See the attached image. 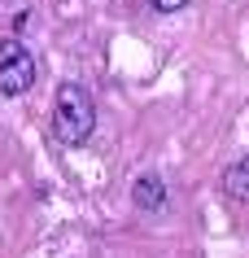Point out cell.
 I'll use <instances>...</instances> for the list:
<instances>
[{"mask_svg":"<svg viewBox=\"0 0 249 258\" xmlns=\"http://www.w3.org/2000/svg\"><path fill=\"white\" fill-rule=\"evenodd\" d=\"M97 132V101L83 83H61L53 101V140L61 145H88Z\"/></svg>","mask_w":249,"mask_h":258,"instance_id":"1","label":"cell"},{"mask_svg":"<svg viewBox=\"0 0 249 258\" xmlns=\"http://www.w3.org/2000/svg\"><path fill=\"white\" fill-rule=\"evenodd\" d=\"M0 96H22L35 88V57L22 48L18 40H5L0 48Z\"/></svg>","mask_w":249,"mask_h":258,"instance_id":"2","label":"cell"},{"mask_svg":"<svg viewBox=\"0 0 249 258\" xmlns=\"http://www.w3.org/2000/svg\"><path fill=\"white\" fill-rule=\"evenodd\" d=\"M131 206H136L140 215H157V210H166V179L157 175V171L136 175V184H131Z\"/></svg>","mask_w":249,"mask_h":258,"instance_id":"3","label":"cell"},{"mask_svg":"<svg viewBox=\"0 0 249 258\" xmlns=\"http://www.w3.org/2000/svg\"><path fill=\"white\" fill-rule=\"evenodd\" d=\"M223 192L236 197V202H249V153L236 158V162L223 171Z\"/></svg>","mask_w":249,"mask_h":258,"instance_id":"4","label":"cell"},{"mask_svg":"<svg viewBox=\"0 0 249 258\" xmlns=\"http://www.w3.org/2000/svg\"><path fill=\"white\" fill-rule=\"evenodd\" d=\"M153 14H180V9H188V0H149Z\"/></svg>","mask_w":249,"mask_h":258,"instance_id":"5","label":"cell"}]
</instances>
